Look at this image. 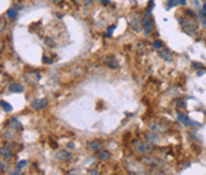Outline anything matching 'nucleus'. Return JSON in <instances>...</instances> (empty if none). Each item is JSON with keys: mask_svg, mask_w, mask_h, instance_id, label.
<instances>
[{"mask_svg": "<svg viewBox=\"0 0 206 175\" xmlns=\"http://www.w3.org/2000/svg\"><path fill=\"white\" fill-rule=\"evenodd\" d=\"M8 89L11 93H23L24 92V86L21 83H11V84H9Z\"/></svg>", "mask_w": 206, "mask_h": 175, "instance_id": "nucleus-9", "label": "nucleus"}, {"mask_svg": "<svg viewBox=\"0 0 206 175\" xmlns=\"http://www.w3.org/2000/svg\"><path fill=\"white\" fill-rule=\"evenodd\" d=\"M144 161L146 162V164L151 165V166H158L159 165V161L156 160V159H153V158H145Z\"/></svg>", "mask_w": 206, "mask_h": 175, "instance_id": "nucleus-15", "label": "nucleus"}, {"mask_svg": "<svg viewBox=\"0 0 206 175\" xmlns=\"http://www.w3.org/2000/svg\"><path fill=\"white\" fill-rule=\"evenodd\" d=\"M55 2H56V3H60V2H61V0H55Z\"/></svg>", "mask_w": 206, "mask_h": 175, "instance_id": "nucleus-30", "label": "nucleus"}, {"mask_svg": "<svg viewBox=\"0 0 206 175\" xmlns=\"http://www.w3.org/2000/svg\"><path fill=\"white\" fill-rule=\"evenodd\" d=\"M88 173H89V174H99L98 169H92V170H89Z\"/></svg>", "mask_w": 206, "mask_h": 175, "instance_id": "nucleus-24", "label": "nucleus"}, {"mask_svg": "<svg viewBox=\"0 0 206 175\" xmlns=\"http://www.w3.org/2000/svg\"><path fill=\"white\" fill-rule=\"evenodd\" d=\"M27 164H28V162H27L26 160H21V161L17 164V167H18V169H22V167H24V166H27Z\"/></svg>", "mask_w": 206, "mask_h": 175, "instance_id": "nucleus-20", "label": "nucleus"}, {"mask_svg": "<svg viewBox=\"0 0 206 175\" xmlns=\"http://www.w3.org/2000/svg\"><path fill=\"white\" fill-rule=\"evenodd\" d=\"M192 66H193V67H201V64H197V62H193V64H192Z\"/></svg>", "mask_w": 206, "mask_h": 175, "instance_id": "nucleus-26", "label": "nucleus"}, {"mask_svg": "<svg viewBox=\"0 0 206 175\" xmlns=\"http://www.w3.org/2000/svg\"><path fill=\"white\" fill-rule=\"evenodd\" d=\"M47 104H48V102L46 99H36V100L32 102L31 107L33 108L34 111H42V109H45V108L47 107Z\"/></svg>", "mask_w": 206, "mask_h": 175, "instance_id": "nucleus-3", "label": "nucleus"}, {"mask_svg": "<svg viewBox=\"0 0 206 175\" xmlns=\"http://www.w3.org/2000/svg\"><path fill=\"white\" fill-rule=\"evenodd\" d=\"M132 145H134V147L139 152H141V154H146V152H149L150 150H151V146H150V145H148V143H143V142H140V141H136V142H134Z\"/></svg>", "mask_w": 206, "mask_h": 175, "instance_id": "nucleus-4", "label": "nucleus"}, {"mask_svg": "<svg viewBox=\"0 0 206 175\" xmlns=\"http://www.w3.org/2000/svg\"><path fill=\"white\" fill-rule=\"evenodd\" d=\"M87 147L90 151H99V150L103 148V142L101 140H93V141H89L87 143Z\"/></svg>", "mask_w": 206, "mask_h": 175, "instance_id": "nucleus-5", "label": "nucleus"}, {"mask_svg": "<svg viewBox=\"0 0 206 175\" xmlns=\"http://www.w3.org/2000/svg\"><path fill=\"white\" fill-rule=\"evenodd\" d=\"M204 11H206V3L204 4Z\"/></svg>", "mask_w": 206, "mask_h": 175, "instance_id": "nucleus-29", "label": "nucleus"}, {"mask_svg": "<svg viewBox=\"0 0 206 175\" xmlns=\"http://www.w3.org/2000/svg\"><path fill=\"white\" fill-rule=\"evenodd\" d=\"M46 45H48V46H51V47H53V46H55V42H53V41H51V38H46Z\"/></svg>", "mask_w": 206, "mask_h": 175, "instance_id": "nucleus-22", "label": "nucleus"}, {"mask_svg": "<svg viewBox=\"0 0 206 175\" xmlns=\"http://www.w3.org/2000/svg\"><path fill=\"white\" fill-rule=\"evenodd\" d=\"M2 156L4 159H10L11 156H13V154L10 152V150L7 148V147H2Z\"/></svg>", "mask_w": 206, "mask_h": 175, "instance_id": "nucleus-13", "label": "nucleus"}, {"mask_svg": "<svg viewBox=\"0 0 206 175\" xmlns=\"http://www.w3.org/2000/svg\"><path fill=\"white\" fill-rule=\"evenodd\" d=\"M105 62H106V65L108 66V67H111V69H117L118 67V60L116 57H113V56H108Z\"/></svg>", "mask_w": 206, "mask_h": 175, "instance_id": "nucleus-10", "label": "nucleus"}, {"mask_svg": "<svg viewBox=\"0 0 206 175\" xmlns=\"http://www.w3.org/2000/svg\"><path fill=\"white\" fill-rule=\"evenodd\" d=\"M0 104H2L3 111H5V112H11V111H13V107H11V105L8 103V102L2 100V102H0Z\"/></svg>", "mask_w": 206, "mask_h": 175, "instance_id": "nucleus-14", "label": "nucleus"}, {"mask_svg": "<svg viewBox=\"0 0 206 175\" xmlns=\"http://www.w3.org/2000/svg\"><path fill=\"white\" fill-rule=\"evenodd\" d=\"M146 138H148L149 142H155V141H158V137H156L155 135H153V133H146Z\"/></svg>", "mask_w": 206, "mask_h": 175, "instance_id": "nucleus-19", "label": "nucleus"}, {"mask_svg": "<svg viewBox=\"0 0 206 175\" xmlns=\"http://www.w3.org/2000/svg\"><path fill=\"white\" fill-rule=\"evenodd\" d=\"M149 18H150V11L146 13V15H145L144 19H143V26H144V29H145V34H150L151 32H153V29H154V24Z\"/></svg>", "mask_w": 206, "mask_h": 175, "instance_id": "nucleus-2", "label": "nucleus"}, {"mask_svg": "<svg viewBox=\"0 0 206 175\" xmlns=\"http://www.w3.org/2000/svg\"><path fill=\"white\" fill-rule=\"evenodd\" d=\"M178 4H179V0H169L168 4H167V8H168V9L174 8V7H177Z\"/></svg>", "mask_w": 206, "mask_h": 175, "instance_id": "nucleus-17", "label": "nucleus"}, {"mask_svg": "<svg viewBox=\"0 0 206 175\" xmlns=\"http://www.w3.org/2000/svg\"><path fill=\"white\" fill-rule=\"evenodd\" d=\"M158 55L163 58V60H166V61H168V62H172L173 61V55L171 52H169V50H167V48H160V50H158Z\"/></svg>", "mask_w": 206, "mask_h": 175, "instance_id": "nucleus-8", "label": "nucleus"}, {"mask_svg": "<svg viewBox=\"0 0 206 175\" xmlns=\"http://www.w3.org/2000/svg\"><path fill=\"white\" fill-rule=\"evenodd\" d=\"M186 3H187V0H179V4L181 5H186Z\"/></svg>", "mask_w": 206, "mask_h": 175, "instance_id": "nucleus-27", "label": "nucleus"}, {"mask_svg": "<svg viewBox=\"0 0 206 175\" xmlns=\"http://www.w3.org/2000/svg\"><path fill=\"white\" fill-rule=\"evenodd\" d=\"M99 2H101V3H103L105 5H107L108 3H110V2H108V0H99Z\"/></svg>", "mask_w": 206, "mask_h": 175, "instance_id": "nucleus-28", "label": "nucleus"}, {"mask_svg": "<svg viewBox=\"0 0 206 175\" xmlns=\"http://www.w3.org/2000/svg\"><path fill=\"white\" fill-rule=\"evenodd\" d=\"M98 159H99L101 161H106V160H108V159H110V152L106 151V150H99V152H98Z\"/></svg>", "mask_w": 206, "mask_h": 175, "instance_id": "nucleus-11", "label": "nucleus"}, {"mask_svg": "<svg viewBox=\"0 0 206 175\" xmlns=\"http://www.w3.org/2000/svg\"><path fill=\"white\" fill-rule=\"evenodd\" d=\"M149 128L151 130V132H154V133H159V132H164L167 130V127L164 124H162L159 122H153L149 124Z\"/></svg>", "mask_w": 206, "mask_h": 175, "instance_id": "nucleus-6", "label": "nucleus"}, {"mask_svg": "<svg viewBox=\"0 0 206 175\" xmlns=\"http://www.w3.org/2000/svg\"><path fill=\"white\" fill-rule=\"evenodd\" d=\"M42 62H43V64H51L52 61H51V60L50 58H48V57H46V56H43V57H42Z\"/></svg>", "mask_w": 206, "mask_h": 175, "instance_id": "nucleus-23", "label": "nucleus"}, {"mask_svg": "<svg viewBox=\"0 0 206 175\" xmlns=\"http://www.w3.org/2000/svg\"><path fill=\"white\" fill-rule=\"evenodd\" d=\"M177 105H179V107H182V105H185V103L181 99H178V102H177Z\"/></svg>", "mask_w": 206, "mask_h": 175, "instance_id": "nucleus-25", "label": "nucleus"}, {"mask_svg": "<svg viewBox=\"0 0 206 175\" xmlns=\"http://www.w3.org/2000/svg\"><path fill=\"white\" fill-rule=\"evenodd\" d=\"M153 46H154V48H155V50H160V48L163 47V43H162L160 41H155L154 43H153Z\"/></svg>", "mask_w": 206, "mask_h": 175, "instance_id": "nucleus-21", "label": "nucleus"}, {"mask_svg": "<svg viewBox=\"0 0 206 175\" xmlns=\"http://www.w3.org/2000/svg\"><path fill=\"white\" fill-rule=\"evenodd\" d=\"M179 23H181V26H182V28L185 29V32H187L188 34L192 36L196 32L197 26H196V22L193 19H181Z\"/></svg>", "mask_w": 206, "mask_h": 175, "instance_id": "nucleus-1", "label": "nucleus"}, {"mask_svg": "<svg viewBox=\"0 0 206 175\" xmlns=\"http://www.w3.org/2000/svg\"><path fill=\"white\" fill-rule=\"evenodd\" d=\"M56 159L60 161H69L72 159V154L70 151H65V150H63V151H59L56 154Z\"/></svg>", "mask_w": 206, "mask_h": 175, "instance_id": "nucleus-7", "label": "nucleus"}, {"mask_svg": "<svg viewBox=\"0 0 206 175\" xmlns=\"http://www.w3.org/2000/svg\"><path fill=\"white\" fill-rule=\"evenodd\" d=\"M114 28H116V26L114 24H112V26H110L108 27V29H107V33L105 34V37L107 38V37H111L112 36V33H113V31H114Z\"/></svg>", "mask_w": 206, "mask_h": 175, "instance_id": "nucleus-18", "label": "nucleus"}, {"mask_svg": "<svg viewBox=\"0 0 206 175\" xmlns=\"http://www.w3.org/2000/svg\"><path fill=\"white\" fill-rule=\"evenodd\" d=\"M7 17L9 18L10 20H14L17 18V9H9L7 11Z\"/></svg>", "mask_w": 206, "mask_h": 175, "instance_id": "nucleus-16", "label": "nucleus"}, {"mask_svg": "<svg viewBox=\"0 0 206 175\" xmlns=\"http://www.w3.org/2000/svg\"><path fill=\"white\" fill-rule=\"evenodd\" d=\"M177 118H178V120H179V122L182 123V124L188 126V123H190V119H188V117H187L186 114H183V113H178Z\"/></svg>", "mask_w": 206, "mask_h": 175, "instance_id": "nucleus-12", "label": "nucleus"}]
</instances>
